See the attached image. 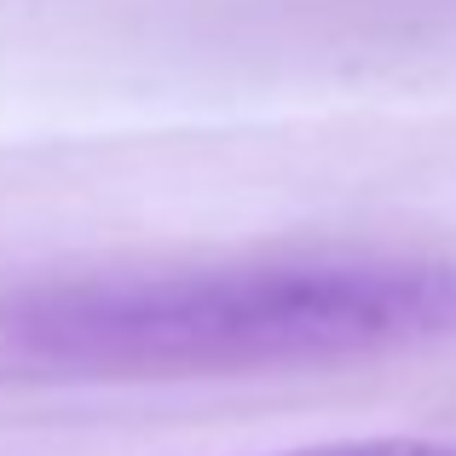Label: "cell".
Masks as SVG:
<instances>
[{"label": "cell", "mask_w": 456, "mask_h": 456, "mask_svg": "<svg viewBox=\"0 0 456 456\" xmlns=\"http://www.w3.org/2000/svg\"><path fill=\"white\" fill-rule=\"evenodd\" d=\"M0 335L104 376H225L456 341V260L93 272L0 301Z\"/></svg>", "instance_id": "6da1fadb"}, {"label": "cell", "mask_w": 456, "mask_h": 456, "mask_svg": "<svg viewBox=\"0 0 456 456\" xmlns=\"http://www.w3.org/2000/svg\"><path fill=\"white\" fill-rule=\"evenodd\" d=\"M266 456H456V445H439V439H411V434H387V439H335V445H295V451H266Z\"/></svg>", "instance_id": "7a4b0ae2"}]
</instances>
